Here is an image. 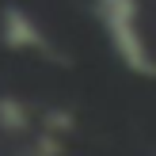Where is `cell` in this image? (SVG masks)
<instances>
[{
    "mask_svg": "<svg viewBox=\"0 0 156 156\" xmlns=\"http://www.w3.org/2000/svg\"><path fill=\"white\" fill-rule=\"evenodd\" d=\"M95 12H99V23H103L114 53L122 57V65L129 73L156 76V57L141 30V0H95Z\"/></svg>",
    "mask_w": 156,
    "mask_h": 156,
    "instance_id": "6da1fadb",
    "label": "cell"
},
{
    "mask_svg": "<svg viewBox=\"0 0 156 156\" xmlns=\"http://www.w3.org/2000/svg\"><path fill=\"white\" fill-rule=\"evenodd\" d=\"M4 46H12V50H38L42 46V30L23 8L4 12Z\"/></svg>",
    "mask_w": 156,
    "mask_h": 156,
    "instance_id": "7a4b0ae2",
    "label": "cell"
}]
</instances>
